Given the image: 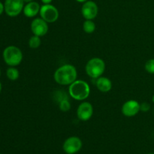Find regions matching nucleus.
<instances>
[{
    "mask_svg": "<svg viewBox=\"0 0 154 154\" xmlns=\"http://www.w3.org/2000/svg\"><path fill=\"white\" fill-rule=\"evenodd\" d=\"M78 71L72 64H64L55 71L54 75L56 83L62 86H69L77 80Z\"/></svg>",
    "mask_w": 154,
    "mask_h": 154,
    "instance_id": "obj_1",
    "label": "nucleus"
},
{
    "mask_svg": "<svg viewBox=\"0 0 154 154\" xmlns=\"http://www.w3.org/2000/svg\"><path fill=\"white\" fill-rule=\"evenodd\" d=\"M69 94L75 100H86L90 94V85L87 81L77 79L69 86Z\"/></svg>",
    "mask_w": 154,
    "mask_h": 154,
    "instance_id": "obj_2",
    "label": "nucleus"
},
{
    "mask_svg": "<svg viewBox=\"0 0 154 154\" xmlns=\"http://www.w3.org/2000/svg\"><path fill=\"white\" fill-rule=\"evenodd\" d=\"M105 63L99 57H93L88 60L85 66L87 75L93 79H97L102 76L105 71Z\"/></svg>",
    "mask_w": 154,
    "mask_h": 154,
    "instance_id": "obj_3",
    "label": "nucleus"
},
{
    "mask_svg": "<svg viewBox=\"0 0 154 154\" xmlns=\"http://www.w3.org/2000/svg\"><path fill=\"white\" fill-rule=\"evenodd\" d=\"M23 56L21 50L14 45L7 47L3 51V59L8 66L15 67L19 66L22 62Z\"/></svg>",
    "mask_w": 154,
    "mask_h": 154,
    "instance_id": "obj_4",
    "label": "nucleus"
},
{
    "mask_svg": "<svg viewBox=\"0 0 154 154\" xmlns=\"http://www.w3.org/2000/svg\"><path fill=\"white\" fill-rule=\"evenodd\" d=\"M39 14L41 17L48 23H55L59 19L60 16L58 9L51 4L43 5L41 6Z\"/></svg>",
    "mask_w": 154,
    "mask_h": 154,
    "instance_id": "obj_5",
    "label": "nucleus"
},
{
    "mask_svg": "<svg viewBox=\"0 0 154 154\" xmlns=\"http://www.w3.org/2000/svg\"><path fill=\"white\" fill-rule=\"evenodd\" d=\"M5 11L9 17H14L23 11L24 8L23 0H5L4 4Z\"/></svg>",
    "mask_w": 154,
    "mask_h": 154,
    "instance_id": "obj_6",
    "label": "nucleus"
},
{
    "mask_svg": "<svg viewBox=\"0 0 154 154\" xmlns=\"http://www.w3.org/2000/svg\"><path fill=\"white\" fill-rule=\"evenodd\" d=\"M82 141L77 136H72L68 138L64 141L63 149L67 154H75L78 153L82 147Z\"/></svg>",
    "mask_w": 154,
    "mask_h": 154,
    "instance_id": "obj_7",
    "label": "nucleus"
},
{
    "mask_svg": "<svg viewBox=\"0 0 154 154\" xmlns=\"http://www.w3.org/2000/svg\"><path fill=\"white\" fill-rule=\"evenodd\" d=\"M30 28L34 35L43 37L48 32V23L42 17H37L32 21Z\"/></svg>",
    "mask_w": 154,
    "mask_h": 154,
    "instance_id": "obj_8",
    "label": "nucleus"
},
{
    "mask_svg": "<svg viewBox=\"0 0 154 154\" xmlns=\"http://www.w3.org/2000/svg\"><path fill=\"white\" fill-rule=\"evenodd\" d=\"M99 13V8L96 2L88 0L83 3L81 7V14L85 20H93L97 17Z\"/></svg>",
    "mask_w": 154,
    "mask_h": 154,
    "instance_id": "obj_9",
    "label": "nucleus"
},
{
    "mask_svg": "<svg viewBox=\"0 0 154 154\" xmlns=\"http://www.w3.org/2000/svg\"><path fill=\"white\" fill-rule=\"evenodd\" d=\"M93 114V107L88 102H81L77 109V117L81 121H88Z\"/></svg>",
    "mask_w": 154,
    "mask_h": 154,
    "instance_id": "obj_10",
    "label": "nucleus"
},
{
    "mask_svg": "<svg viewBox=\"0 0 154 154\" xmlns=\"http://www.w3.org/2000/svg\"><path fill=\"white\" fill-rule=\"evenodd\" d=\"M140 111V103L136 100L130 99L123 103L121 112L125 117H132L137 115Z\"/></svg>",
    "mask_w": 154,
    "mask_h": 154,
    "instance_id": "obj_11",
    "label": "nucleus"
},
{
    "mask_svg": "<svg viewBox=\"0 0 154 154\" xmlns=\"http://www.w3.org/2000/svg\"><path fill=\"white\" fill-rule=\"evenodd\" d=\"M41 5L37 2H31L26 3V5H24L23 11L24 15L26 17L32 18L35 17L40 12Z\"/></svg>",
    "mask_w": 154,
    "mask_h": 154,
    "instance_id": "obj_12",
    "label": "nucleus"
},
{
    "mask_svg": "<svg viewBox=\"0 0 154 154\" xmlns=\"http://www.w3.org/2000/svg\"><path fill=\"white\" fill-rule=\"evenodd\" d=\"M96 86L102 93H108L112 89V82L109 78L101 76L96 79Z\"/></svg>",
    "mask_w": 154,
    "mask_h": 154,
    "instance_id": "obj_13",
    "label": "nucleus"
},
{
    "mask_svg": "<svg viewBox=\"0 0 154 154\" xmlns=\"http://www.w3.org/2000/svg\"><path fill=\"white\" fill-rule=\"evenodd\" d=\"M83 29L87 34L94 32L96 30V24L93 20H86L83 23Z\"/></svg>",
    "mask_w": 154,
    "mask_h": 154,
    "instance_id": "obj_14",
    "label": "nucleus"
},
{
    "mask_svg": "<svg viewBox=\"0 0 154 154\" xmlns=\"http://www.w3.org/2000/svg\"><path fill=\"white\" fill-rule=\"evenodd\" d=\"M6 75H7L8 78L11 81H16L19 78L20 73L19 71L15 67H10L7 69Z\"/></svg>",
    "mask_w": 154,
    "mask_h": 154,
    "instance_id": "obj_15",
    "label": "nucleus"
},
{
    "mask_svg": "<svg viewBox=\"0 0 154 154\" xmlns=\"http://www.w3.org/2000/svg\"><path fill=\"white\" fill-rule=\"evenodd\" d=\"M29 46L32 49H37L42 45V40H41V37L37 35H33L29 40Z\"/></svg>",
    "mask_w": 154,
    "mask_h": 154,
    "instance_id": "obj_16",
    "label": "nucleus"
},
{
    "mask_svg": "<svg viewBox=\"0 0 154 154\" xmlns=\"http://www.w3.org/2000/svg\"><path fill=\"white\" fill-rule=\"evenodd\" d=\"M71 102H69V99H63L59 102V108L63 112H67L71 109Z\"/></svg>",
    "mask_w": 154,
    "mask_h": 154,
    "instance_id": "obj_17",
    "label": "nucleus"
},
{
    "mask_svg": "<svg viewBox=\"0 0 154 154\" xmlns=\"http://www.w3.org/2000/svg\"><path fill=\"white\" fill-rule=\"evenodd\" d=\"M144 69L146 72H148L149 74L154 75V59H150L146 62L144 65Z\"/></svg>",
    "mask_w": 154,
    "mask_h": 154,
    "instance_id": "obj_18",
    "label": "nucleus"
},
{
    "mask_svg": "<svg viewBox=\"0 0 154 154\" xmlns=\"http://www.w3.org/2000/svg\"><path fill=\"white\" fill-rule=\"evenodd\" d=\"M150 105L147 102H142L140 104V111H143V112H147L150 111Z\"/></svg>",
    "mask_w": 154,
    "mask_h": 154,
    "instance_id": "obj_19",
    "label": "nucleus"
},
{
    "mask_svg": "<svg viewBox=\"0 0 154 154\" xmlns=\"http://www.w3.org/2000/svg\"><path fill=\"white\" fill-rule=\"evenodd\" d=\"M5 11V7H4V5L0 2V15L3 13V11Z\"/></svg>",
    "mask_w": 154,
    "mask_h": 154,
    "instance_id": "obj_20",
    "label": "nucleus"
},
{
    "mask_svg": "<svg viewBox=\"0 0 154 154\" xmlns=\"http://www.w3.org/2000/svg\"><path fill=\"white\" fill-rule=\"evenodd\" d=\"M42 2L44 5H48V4H51V2H53V0H41Z\"/></svg>",
    "mask_w": 154,
    "mask_h": 154,
    "instance_id": "obj_21",
    "label": "nucleus"
},
{
    "mask_svg": "<svg viewBox=\"0 0 154 154\" xmlns=\"http://www.w3.org/2000/svg\"><path fill=\"white\" fill-rule=\"evenodd\" d=\"M75 1H77L78 2H80V3H84L88 1V0H75Z\"/></svg>",
    "mask_w": 154,
    "mask_h": 154,
    "instance_id": "obj_22",
    "label": "nucleus"
},
{
    "mask_svg": "<svg viewBox=\"0 0 154 154\" xmlns=\"http://www.w3.org/2000/svg\"><path fill=\"white\" fill-rule=\"evenodd\" d=\"M24 2L26 3H29V2H33V0H23Z\"/></svg>",
    "mask_w": 154,
    "mask_h": 154,
    "instance_id": "obj_23",
    "label": "nucleus"
},
{
    "mask_svg": "<svg viewBox=\"0 0 154 154\" xmlns=\"http://www.w3.org/2000/svg\"><path fill=\"white\" fill-rule=\"evenodd\" d=\"M1 90H2V84L0 83V93H1Z\"/></svg>",
    "mask_w": 154,
    "mask_h": 154,
    "instance_id": "obj_24",
    "label": "nucleus"
},
{
    "mask_svg": "<svg viewBox=\"0 0 154 154\" xmlns=\"http://www.w3.org/2000/svg\"><path fill=\"white\" fill-rule=\"evenodd\" d=\"M152 101H153V102L154 103V95L153 96V97H152Z\"/></svg>",
    "mask_w": 154,
    "mask_h": 154,
    "instance_id": "obj_25",
    "label": "nucleus"
},
{
    "mask_svg": "<svg viewBox=\"0 0 154 154\" xmlns=\"http://www.w3.org/2000/svg\"><path fill=\"white\" fill-rule=\"evenodd\" d=\"M0 75H1V69H0Z\"/></svg>",
    "mask_w": 154,
    "mask_h": 154,
    "instance_id": "obj_26",
    "label": "nucleus"
},
{
    "mask_svg": "<svg viewBox=\"0 0 154 154\" xmlns=\"http://www.w3.org/2000/svg\"><path fill=\"white\" fill-rule=\"evenodd\" d=\"M148 154H154V153H148Z\"/></svg>",
    "mask_w": 154,
    "mask_h": 154,
    "instance_id": "obj_27",
    "label": "nucleus"
}]
</instances>
